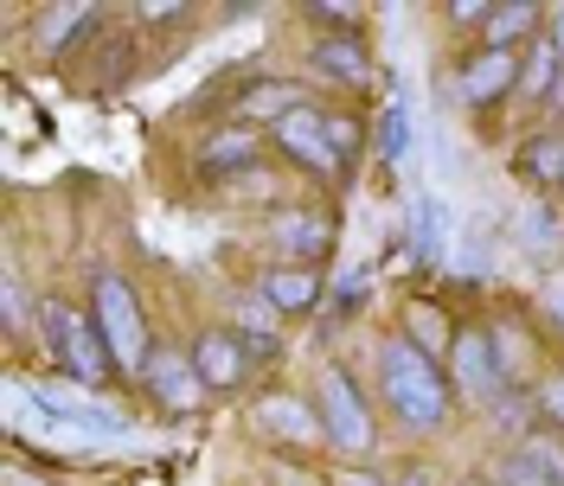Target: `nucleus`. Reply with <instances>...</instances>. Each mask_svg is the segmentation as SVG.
<instances>
[{
    "instance_id": "f257e3e1",
    "label": "nucleus",
    "mask_w": 564,
    "mask_h": 486,
    "mask_svg": "<svg viewBox=\"0 0 564 486\" xmlns=\"http://www.w3.org/2000/svg\"><path fill=\"white\" fill-rule=\"evenodd\" d=\"M379 390H386L391 417L404 429H436L449 417V384L430 365V352L417 340H386L379 346Z\"/></svg>"
},
{
    "instance_id": "f03ea898",
    "label": "nucleus",
    "mask_w": 564,
    "mask_h": 486,
    "mask_svg": "<svg viewBox=\"0 0 564 486\" xmlns=\"http://www.w3.org/2000/svg\"><path fill=\"white\" fill-rule=\"evenodd\" d=\"M39 333H45V352L58 358V372L77 384H104L116 372V352L109 340L97 333V320H84V313H70L65 301H45L39 308Z\"/></svg>"
},
{
    "instance_id": "7ed1b4c3",
    "label": "nucleus",
    "mask_w": 564,
    "mask_h": 486,
    "mask_svg": "<svg viewBox=\"0 0 564 486\" xmlns=\"http://www.w3.org/2000/svg\"><path fill=\"white\" fill-rule=\"evenodd\" d=\"M97 333L109 340V352H116V365H129V372H148V358H154V346H148V320H141V301H135V288L122 276H97Z\"/></svg>"
},
{
    "instance_id": "20e7f679",
    "label": "nucleus",
    "mask_w": 564,
    "mask_h": 486,
    "mask_svg": "<svg viewBox=\"0 0 564 486\" xmlns=\"http://www.w3.org/2000/svg\"><path fill=\"white\" fill-rule=\"evenodd\" d=\"M315 397H321L315 410H321V422H327V442H334V449H352V454L372 449V417H366V397H359V384H352L340 365H321Z\"/></svg>"
},
{
    "instance_id": "39448f33",
    "label": "nucleus",
    "mask_w": 564,
    "mask_h": 486,
    "mask_svg": "<svg viewBox=\"0 0 564 486\" xmlns=\"http://www.w3.org/2000/svg\"><path fill=\"white\" fill-rule=\"evenodd\" d=\"M276 141H282V154H289L295 167H308V174H340V167H347V161L334 154V141H327V115H315L308 103L295 109V115H282Z\"/></svg>"
},
{
    "instance_id": "423d86ee",
    "label": "nucleus",
    "mask_w": 564,
    "mask_h": 486,
    "mask_svg": "<svg viewBox=\"0 0 564 486\" xmlns=\"http://www.w3.org/2000/svg\"><path fill=\"white\" fill-rule=\"evenodd\" d=\"M456 90H462V103H475V109L500 103L507 90H520V58H513V52H488V45H481V52L462 65Z\"/></svg>"
},
{
    "instance_id": "0eeeda50",
    "label": "nucleus",
    "mask_w": 564,
    "mask_h": 486,
    "mask_svg": "<svg viewBox=\"0 0 564 486\" xmlns=\"http://www.w3.org/2000/svg\"><path fill=\"white\" fill-rule=\"evenodd\" d=\"M193 372H199V384L206 390H238L250 372V352L238 333H199L193 340Z\"/></svg>"
},
{
    "instance_id": "6e6552de",
    "label": "nucleus",
    "mask_w": 564,
    "mask_h": 486,
    "mask_svg": "<svg viewBox=\"0 0 564 486\" xmlns=\"http://www.w3.org/2000/svg\"><path fill=\"white\" fill-rule=\"evenodd\" d=\"M500 358L507 352H494L488 333H475V327L456 333V384L468 397H500Z\"/></svg>"
},
{
    "instance_id": "1a4fd4ad",
    "label": "nucleus",
    "mask_w": 564,
    "mask_h": 486,
    "mask_svg": "<svg viewBox=\"0 0 564 486\" xmlns=\"http://www.w3.org/2000/svg\"><path fill=\"white\" fill-rule=\"evenodd\" d=\"M39 410H45L52 422H65V429H77V435H84V429H104V435H116V429H122V422L104 417V410H97L77 384H58V378H39Z\"/></svg>"
},
{
    "instance_id": "9d476101",
    "label": "nucleus",
    "mask_w": 564,
    "mask_h": 486,
    "mask_svg": "<svg viewBox=\"0 0 564 486\" xmlns=\"http://www.w3.org/2000/svg\"><path fill=\"white\" fill-rule=\"evenodd\" d=\"M141 378L154 384L161 404H174V410H193V404L206 397V384H199V372H193V352H154Z\"/></svg>"
},
{
    "instance_id": "9b49d317",
    "label": "nucleus",
    "mask_w": 564,
    "mask_h": 486,
    "mask_svg": "<svg viewBox=\"0 0 564 486\" xmlns=\"http://www.w3.org/2000/svg\"><path fill=\"white\" fill-rule=\"evenodd\" d=\"M257 295H263L276 313H308V308L321 301V276L308 269V263H302V269H270Z\"/></svg>"
},
{
    "instance_id": "f8f14e48",
    "label": "nucleus",
    "mask_w": 564,
    "mask_h": 486,
    "mask_svg": "<svg viewBox=\"0 0 564 486\" xmlns=\"http://www.w3.org/2000/svg\"><path fill=\"white\" fill-rule=\"evenodd\" d=\"M500 486H564V461L545 442H527L500 461Z\"/></svg>"
},
{
    "instance_id": "ddd939ff",
    "label": "nucleus",
    "mask_w": 564,
    "mask_h": 486,
    "mask_svg": "<svg viewBox=\"0 0 564 486\" xmlns=\"http://www.w3.org/2000/svg\"><path fill=\"white\" fill-rule=\"evenodd\" d=\"M250 161H257V129H250V122L218 129V135L199 147V167H206V174H238V167H250Z\"/></svg>"
},
{
    "instance_id": "4468645a",
    "label": "nucleus",
    "mask_w": 564,
    "mask_h": 486,
    "mask_svg": "<svg viewBox=\"0 0 564 486\" xmlns=\"http://www.w3.org/2000/svg\"><path fill=\"white\" fill-rule=\"evenodd\" d=\"M539 7H527V0H513V7H494V20H488V52H513V45H532V33H539Z\"/></svg>"
},
{
    "instance_id": "2eb2a0df",
    "label": "nucleus",
    "mask_w": 564,
    "mask_h": 486,
    "mask_svg": "<svg viewBox=\"0 0 564 486\" xmlns=\"http://www.w3.org/2000/svg\"><path fill=\"white\" fill-rule=\"evenodd\" d=\"M327 218L321 211H289V218H276V250H289V256H321L327 250Z\"/></svg>"
},
{
    "instance_id": "dca6fc26",
    "label": "nucleus",
    "mask_w": 564,
    "mask_h": 486,
    "mask_svg": "<svg viewBox=\"0 0 564 486\" xmlns=\"http://www.w3.org/2000/svg\"><path fill=\"white\" fill-rule=\"evenodd\" d=\"M315 65L327 70V77L352 84V90L372 77V65H366V45H359V38H321V45H315Z\"/></svg>"
},
{
    "instance_id": "f3484780",
    "label": "nucleus",
    "mask_w": 564,
    "mask_h": 486,
    "mask_svg": "<svg viewBox=\"0 0 564 486\" xmlns=\"http://www.w3.org/2000/svg\"><path fill=\"white\" fill-rule=\"evenodd\" d=\"M263 422H270V429H282V435H295V442H327V422H321V410L295 404V397H270V404H263Z\"/></svg>"
},
{
    "instance_id": "a211bd4d",
    "label": "nucleus",
    "mask_w": 564,
    "mask_h": 486,
    "mask_svg": "<svg viewBox=\"0 0 564 486\" xmlns=\"http://www.w3.org/2000/svg\"><path fill=\"white\" fill-rule=\"evenodd\" d=\"M558 70H564V52L552 45V38H532V58L520 65V97L545 103V97H552V84H558Z\"/></svg>"
},
{
    "instance_id": "6ab92c4d",
    "label": "nucleus",
    "mask_w": 564,
    "mask_h": 486,
    "mask_svg": "<svg viewBox=\"0 0 564 486\" xmlns=\"http://www.w3.org/2000/svg\"><path fill=\"white\" fill-rule=\"evenodd\" d=\"M84 26H97V7H45L39 13V45L45 52H70V38Z\"/></svg>"
},
{
    "instance_id": "aec40b11",
    "label": "nucleus",
    "mask_w": 564,
    "mask_h": 486,
    "mask_svg": "<svg viewBox=\"0 0 564 486\" xmlns=\"http://www.w3.org/2000/svg\"><path fill=\"white\" fill-rule=\"evenodd\" d=\"M520 167H527V174L539 179V186H564V135H539V141H527Z\"/></svg>"
},
{
    "instance_id": "412c9836",
    "label": "nucleus",
    "mask_w": 564,
    "mask_h": 486,
    "mask_svg": "<svg viewBox=\"0 0 564 486\" xmlns=\"http://www.w3.org/2000/svg\"><path fill=\"white\" fill-rule=\"evenodd\" d=\"M411 141H417V129H411V109L391 103L386 122H379V154H386V161H404V154H411Z\"/></svg>"
},
{
    "instance_id": "4be33fe9",
    "label": "nucleus",
    "mask_w": 564,
    "mask_h": 486,
    "mask_svg": "<svg viewBox=\"0 0 564 486\" xmlns=\"http://www.w3.org/2000/svg\"><path fill=\"white\" fill-rule=\"evenodd\" d=\"M250 115H295V90H289V84H263V90H250L245 97V122Z\"/></svg>"
},
{
    "instance_id": "5701e85b",
    "label": "nucleus",
    "mask_w": 564,
    "mask_h": 486,
    "mask_svg": "<svg viewBox=\"0 0 564 486\" xmlns=\"http://www.w3.org/2000/svg\"><path fill=\"white\" fill-rule=\"evenodd\" d=\"M308 20H321V26H334V38H352V33H359V20H366V13H359V7H327V0H315V7H308Z\"/></svg>"
},
{
    "instance_id": "b1692460",
    "label": "nucleus",
    "mask_w": 564,
    "mask_h": 486,
    "mask_svg": "<svg viewBox=\"0 0 564 486\" xmlns=\"http://www.w3.org/2000/svg\"><path fill=\"white\" fill-rule=\"evenodd\" d=\"M443 243V211H436V199L423 192L417 199V250H436Z\"/></svg>"
},
{
    "instance_id": "393cba45",
    "label": "nucleus",
    "mask_w": 564,
    "mask_h": 486,
    "mask_svg": "<svg viewBox=\"0 0 564 486\" xmlns=\"http://www.w3.org/2000/svg\"><path fill=\"white\" fill-rule=\"evenodd\" d=\"M327 141H334V154H340V161H352V154H359V129H352V122H340V115H327Z\"/></svg>"
},
{
    "instance_id": "a878e982",
    "label": "nucleus",
    "mask_w": 564,
    "mask_h": 486,
    "mask_svg": "<svg viewBox=\"0 0 564 486\" xmlns=\"http://www.w3.org/2000/svg\"><path fill=\"white\" fill-rule=\"evenodd\" d=\"M449 20H456V26H481V33H488L494 7H488V0H456V7H449Z\"/></svg>"
},
{
    "instance_id": "bb28decb",
    "label": "nucleus",
    "mask_w": 564,
    "mask_h": 486,
    "mask_svg": "<svg viewBox=\"0 0 564 486\" xmlns=\"http://www.w3.org/2000/svg\"><path fill=\"white\" fill-rule=\"evenodd\" d=\"M539 410H545V417H552V422L564 429V372H558L552 384H545V390H539Z\"/></svg>"
},
{
    "instance_id": "cd10ccee",
    "label": "nucleus",
    "mask_w": 564,
    "mask_h": 486,
    "mask_svg": "<svg viewBox=\"0 0 564 486\" xmlns=\"http://www.w3.org/2000/svg\"><path fill=\"white\" fill-rule=\"evenodd\" d=\"M26 320V295H20V281L7 276V327H20Z\"/></svg>"
},
{
    "instance_id": "c85d7f7f",
    "label": "nucleus",
    "mask_w": 564,
    "mask_h": 486,
    "mask_svg": "<svg viewBox=\"0 0 564 486\" xmlns=\"http://www.w3.org/2000/svg\"><path fill=\"white\" fill-rule=\"evenodd\" d=\"M340 486H386V481H379V474H359V467H347V474H340Z\"/></svg>"
},
{
    "instance_id": "c756f323",
    "label": "nucleus",
    "mask_w": 564,
    "mask_h": 486,
    "mask_svg": "<svg viewBox=\"0 0 564 486\" xmlns=\"http://www.w3.org/2000/svg\"><path fill=\"white\" fill-rule=\"evenodd\" d=\"M545 109H558L564 115V70H558V84H552V97H545Z\"/></svg>"
},
{
    "instance_id": "7c9ffc66",
    "label": "nucleus",
    "mask_w": 564,
    "mask_h": 486,
    "mask_svg": "<svg viewBox=\"0 0 564 486\" xmlns=\"http://www.w3.org/2000/svg\"><path fill=\"white\" fill-rule=\"evenodd\" d=\"M545 38H552V45H558V52H564V7H558V13H552V33H545Z\"/></svg>"
},
{
    "instance_id": "2f4dec72",
    "label": "nucleus",
    "mask_w": 564,
    "mask_h": 486,
    "mask_svg": "<svg viewBox=\"0 0 564 486\" xmlns=\"http://www.w3.org/2000/svg\"><path fill=\"white\" fill-rule=\"evenodd\" d=\"M398 486H430V481H423V474H404V481H398Z\"/></svg>"
},
{
    "instance_id": "473e14b6",
    "label": "nucleus",
    "mask_w": 564,
    "mask_h": 486,
    "mask_svg": "<svg viewBox=\"0 0 564 486\" xmlns=\"http://www.w3.org/2000/svg\"><path fill=\"white\" fill-rule=\"evenodd\" d=\"M552 313H558V320H564V295H558V301H552Z\"/></svg>"
},
{
    "instance_id": "72a5a7b5",
    "label": "nucleus",
    "mask_w": 564,
    "mask_h": 486,
    "mask_svg": "<svg viewBox=\"0 0 564 486\" xmlns=\"http://www.w3.org/2000/svg\"><path fill=\"white\" fill-rule=\"evenodd\" d=\"M7 486H20V481H7Z\"/></svg>"
}]
</instances>
